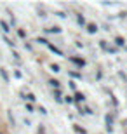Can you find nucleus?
Masks as SVG:
<instances>
[{
    "label": "nucleus",
    "instance_id": "obj_1",
    "mask_svg": "<svg viewBox=\"0 0 127 134\" xmlns=\"http://www.w3.org/2000/svg\"><path fill=\"white\" fill-rule=\"evenodd\" d=\"M87 31H89V33H96L98 28H96V25H87Z\"/></svg>",
    "mask_w": 127,
    "mask_h": 134
},
{
    "label": "nucleus",
    "instance_id": "obj_2",
    "mask_svg": "<svg viewBox=\"0 0 127 134\" xmlns=\"http://www.w3.org/2000/svg\"><path fill=\"white\" fill-rule=\"evenodd\" d=\"M0 26H2V30H4V31H5V33H7V31H9V30H10L9 26H7V23H5V21H0Z\"/></svg>",
    "mask_w": 127,
    "mask_h": 134
},
{
    "label": "nucleus",
    "instance_id": "obj_3",
    "mask_svg": "<svg viewBox=\"0 0 127 134\" xmlns=\"http://www.w3.org/2000/svg\"><path fill=\"white\" fill-rule=\"evenodd\" d=\"M51 85H52V87H59V82L58 80H51Z\"/></svg>",
    "mask_w": 127,
    "mask_h": 134
},
{
    "label": "nucleus",
    "instance_id": "obj_4",
    "mask_svg": "<svg viewBox=\"0 0 127 134\" xmlns=\"http://www.w3.org/2000/svg\"><path fill=\"white\" fill-rule=\"evenodd\" d=\"M117 44L118 45H124V38H122V37H118V38H117Z\"/></svg>",
    "mask_w": 127,
    "mask_h": 134
},
{
    "label": "nucleus",
    "instance_id": "obj_5",
    "mask_svg": "<svg viewBox=\"0 0 127 134\" xmlns=\"http://www.w3.org/2000/svg\"><path fill=\"white\" fill-rule=\"evenodd\" d=\"M51 68H52V71H59V66H58V65H52Z\"/></svg>",
    "mask_w": 127,
    "mask_h": 134
},
{
    "label": "nucleus",
    "instance_id": "obj_6",
    "mask_svg": "<svg viewBox=\"0 0 127 134\" xmlns=\"http://www.w3.org/2000/svg\"><path fill=\"white\" fill-rule=\"evenodd\" d=\"M0 134H4V132H0Z\"/></svg>",
    "mask_w": 127,
    "mask_h": 134
}]
</instances>
